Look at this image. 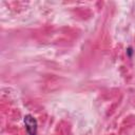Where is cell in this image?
<instances>
[{
    "instance_id": "cell-1",
    "label": "cell",
    "mask_w": 135,
    "mask_h": 135,
    "mask_svg": "<svg viewBox=\"0 0 135 135\" xmlns=\"http://www.w3.org/2000/svg\"><path fill=\"white\" fill-rule=\"evenodd\" d=\"M24 124H25V129L28 135H37V129H38V124H37V120L34 118V116H32L31 114H27L24 116Z\"/></svg>"
}]
</instances>
